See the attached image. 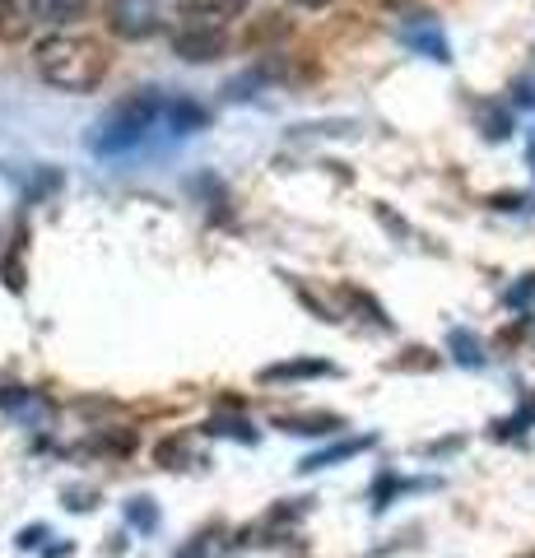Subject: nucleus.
<instances>
[{
  "label": "nucleus",
  "mask_w": 535,
  "mask_h": 558,
  "mask_svg": "<svg viewBox=\"0 0 535 558\" xmlns=\"http://www.w3.org/2000/svg\"><path fill=\"white\" fill-rule=\"evenodd\" d=\"M38 75L51 89L89 94L108 75V51L94 38H80V33H57V38L38 43Z\"/></svg>",
  "instance_id": "nucleus-1"
},
{
  "label": "nucleus",
  "mask_w": 535,
  "mask_h": 558,
  "mask_svg": "<svg viewBox=\"0 0 535 558\" xmlns=\"http://www.w3.org/2000/svg\"><path fill=\"white\" fill-rule=\"evenodd\" d=\"M373 438H350V442H336V447H326V451H313V457L303 461V470H326V465H340V461H350L358 457V451H368Z\"/></svg>",
  "instance_id": "nucleus-9"
},
{
  "label": "nucleus",
  "mask_w": 535,
  "mask_h": 558,
  "mask_svg": "<svg viewBox=\"0 0 535 558\" xmlns=\"http://www.w3.org/2000/svg\"><path fill=\"white\" fill-rule=\"evenodd\" d=\"M154 457H159V465H168V470H178V465H172V461H182V457H186V447H182V442H163L159 451H154Z\"/></svg>",
  "instance_id": "nucleus-17"
},
{
  "label": "nucleus",
  "mask_w": 535,
  "mask_h": 558,
  "mask_svg": "<svg viewBox=\"0 0 535 558\" xmlns=\"http://www.w3.org/2000/svg\"><path fill=\"white\" fill-rule=\"evenodd\" d=\"M299 5H331V0H299Z\"/></svg>",
  "instance_id": "nucleus-21"
},
{
  "label": "nucleus",
  "mask_w": 535,
  "mask_h": 558,
  "mask_svg": "<svg viewBox=\"0 0 535 558\" xmlns=\"http://www.w3.org/2000/svg\"><path fill=\"white\" fill-rule=\"evenodd\" d=\"M112 28L122 33V38H149V33L159 28V20H154V10L145 0H126V5L112 10Z\"/></svg>",
  "instance_id": "nucleus-5"
},
{
  "label": "nucleus",
  "mask_w": 535,
  "mask_h": 558,
  "mask_svg": "<svg viewBox=\"0 0 535 558\" xmlns=\"http://www.w3.org/2000/svg\"><path fill=\"white\" fill-rule=\"evenodd\" d=\"M526 154H531V163H535V131L526 135Z\"/></svg>",
  "instance_id": "nucleus-20"
},
{
  "label": "nucleus",
  "mask_w": 535,
  "mask_h": 558,
  "mask_svg": "<svg viewBox=\"0 0 535 558\" xmlns=\"http://www.w3.org/2000/svg\"><path fill=\"white\" fill-rule=\"evenodd\" d=\"M126 521L141 531H159V508H154V498H131L126 502Z\"/></svg>",
  "instance_id": "nucleus-13"
},
{
  "label": "nucleus",
  "mask_w": 535,
  "mask_h": 558,
  "mask_svg": "<svg viewBox=\"0 0 535 558\" xmlns=\"http://www.w3.org/2000/svg\"><path fill=\"white\" fill-rule=\"evenodd\" d=\"M284 433H299V438H331V433L344 428L340 414H284L280 418Z\"/></svg>",
  "instance_id": "nucleus-7"
},
{
  "label": "nucleus",
  "mask_w": 535,
  "mask_h": 558,
  "mask_svg": "<svg viewBox=\"0 0 535 558\" xmlns=\"http://www.w3.org/2000/svg\"><path fill=\"white\" fill-rule=\"evenodd\" d=\"M215 539H219V531L210 526V531H200V535H192V545H186L182 554H172V558H210V549H215Z\"/></svg>",
  "instance_id": "nucleus-15"
},
{
  "label": "nucleus",
  "mask_w": 535,
  "mask_h": 558,
  "mask_svg": "<svg viewBox=\"0 0 535 558\" xmlns=\"http://www.w3.org/2000/svg\"><path fill=\"white\" fill-rule=\"evenodd\" d=\"M401 43H405L410 51H420V57L438 61V65H447V61H452V47H447L442 28H438L434 20H410V24L401 28Z\"/></svg>",
  "instance_id": "nucleus-4"
},
{
  "label": "nucleus",
  "mask_w": 535,
  "mask_h": 558,
  "mask_svg": "<svg viewBox=\"0 0 535 558\" xmlns=\"http://www.w3.org/2000/svg\"><path fill=\"white\" fill-rule=\"evenodd\" d=\"M196 10H205V14H215V20H219V14H243L247 0H196L192 14H196Z\"/></svg>",
  "instance_id": "nucleus-16"
},
{
  "label": "nucleus",
  "mask_w": 535,
  "mask_h": 558,
  "mask_svg": "<svg viewBox=\"0 0 535 558\" xmlns=\"http://www.w3.org/2000/svg\"><path fill=\"white\" fill-rule=\"evenodd\" d=\"M159 112H163V102H159V94L154 89H135V94H126L117 108L108 112L94 126V140H89V149L94 154H131L141 140L149 135V126L159 121Z\"/></svg>",
  "instance_id": "nucleus-2"
},
{
  "label": "nucleus",
  "mask_w": 535,
  "mask_h": 558,
  "mask_svg": "<svg viewBox=\"0 0 535 558\" xmlns=\"http://www.w3.org/2000/svg\"><path fill=\"white\" fill-rule=\"evenodd\" d=\"M42 535H47V526H33V531H24V535H20V545H24V549H33Z\"/></svg>",
  "instance_id": "nucleus-19"
},
{
  "label": "nucleus",
  "mask_w": 535,
  "mask_h": 558,
  "mask_svg": "<svg viewBox=\"0 0 535 558\" xmlns=\"http://www.w3.org/2000/svg\"><path fill=\"white\" fill-rule=\"evenodd\" d=\"M205 433H219V438H238V442H256V428H247L243 418H210V424H205Z\"/></svg>",
  "instance_id": "nucleus-14"
},
{
  "label": "nucleus",
  "mask_w": 535,
  "mask_h": 558,
  "mask_svg": "<svg viewBox=\"0 0 535 558\" xmlns=\"http://www.w3.org/2000/svg\"><path fill=\"white\" fill-rule=\"evenodd\" d=\"M307 377H336V363L326 359H289L262 368V381H307Z\"/></svg>",
  "instance_id": "nucleus-6"
},
{
  "label": "nucleus",
  "mask_w": 535,
  "mask_h": 558,
  "mask_svg": "<svg viewBox=\"0 0 535 558\" xmlns=\"http://www.w3.org/2000/svg\"><path fill=\"white\" fill-rule=\"evenodd\" d=\"M168 126L178 131V135H192L205 126V108L192 98H178V102H168Z\"/></svg>",
  "instance_id": "nucleus-10"
},
{
  "label": "nucleus",
  "mask_w": 535,
  "mask_h": 558,
  "mask_svg": "<svg viewBox=\"0 0 535 558\" xmlns=\"http://www.w3.org/2000/svg\"><path fill=\"white\" fill-rule=\"evenodd\" d=\"M172 51L192 65H205V61H219L229 51V38H223L219 24H186L172 33Z\"/></svg>",
  "instance_id": "nucleus-3"
},
{
  "label": "nucleus",
  "mask_w": 535,
  "mask_h": 558,
  "mask_svg": "<svg viewBox=\"0 0 535 558\" xmlns=\"http://www.w3.org/2000/svg\"><path fill=\"white\" fill-rule=\"evenodd\" d=\"M24 10L42 24H71L89 10V0H24Z\"/></svg>",
  "instance_id": "nucleus-8"
},
{
  "label": "nucleus",
  "mask_w": 535,
  "mask_h": 558,
  "mask_svg": "<svg viewBox=\"0 0 535 558\" xmlns=\"http://www.w3.org/2000/svg\"><path fill=\"white\" fill-rule=\"evenodd\" d=\"M447 349L457 354L461 368H479V363H485V349H479V340L471 330H452V336H447Z\"/></svg>",
  "instance_id": "nucleus-11"
},
{
  "label": "nucleus",
  "mask_w": 535,
  "mask_h": 558,
  "mask_svg": "<svg viewBox=\"0 0 535 558\" xmlns=\"http://www.w3.org/2000/svg\"><path fill=\"white\" fill-rule=\"evenodd\" d=\"M479 131L489 140H508L512 135V112L498 108V102H479Z\"/></svg>",
  "instance_id": "nucleus-12"
},
{
  "label": "nucleus",
  "mask_w": 535,
  "mask_h": 558,
  "mask_svg": "<svg viewBox=\"0 0 535 558\" xmlns=\"http://www.w3.org/2000/svg\"><path fill=\"white\" fill-rule=\"evenodd\" d=\"M489 205H494V209H531V201H526V196H494Z\"/></svg>",
  "instance_id": "nucleus-18"
}]
</instances>
